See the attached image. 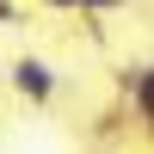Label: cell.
Here are the masks:
<instances>
[{
  "label": "cell",
  "instance_id": "cell-3",
  "mask_svg": "<svg viewBox=\"0 0 154 154\" xmlns=\"http://www.w3.org/2000/svg\"><path fill=\"white\" fill-rule=\"evenodd\" d=\"M37 6H49V12H86V19H105V12L130 6V0H37Z\"/></svg>",
  "mask_w": 154,
  "mask_h": 154
},
{
  "label": "cell",
  "instance_id": "cell-1",
  "mask_svg": "<svg viewBox=\"0 0 154 154\" xmlns=\"http://www.w3.org/2000/svg\"><path fill=\"white\" fill-rule=\"evenodd\" d=\"M6 80H12V93H19L25 105H49V99H56V68H49L43 56H19L6 68Z\"/></svg>",
  "mask_w": 154,
  "mask_h": 154
},
{
  "label": "cell",
  "instance_id": "cell-4",
  "mask_svg": "<svg viewBox=\"0 0 154 154\" xmlns=\"http://www.w3.org/2000/svg\"><path fill=\"white\" fill-rule=\"evenodd\" d=\"M25 19V6H19V0H0V25H19Z\"/></svg>",
  "mask_w": 154,
  "mask_h": 154
},
{
  "label": "cell",
  "instance_id": "cell-2",
  "mask_svg": "<svg viewBox=\"0 0 154 154\" xmlns=\"http://www.w3.org/2000/svg\"><path fill=\"white\" fill-rule=\"evenodd\" d=\"M117 93L130 99V117H136V123H154V99H148V62H136V68H117Z\"/></svg>",
  "mask_w": 154,
  "mask_h": 154
}]
</instances>
